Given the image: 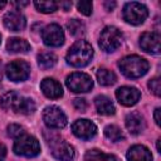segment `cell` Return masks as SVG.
<instances>
[{"mask_svg": "<svg viewBox=\"0 0 161 161\" xmlns=\"http://www.w3.org/2000/svg\"><path fill=\"white\" fill-rule=\"evenodd\" d=\"M153 118H155V122L156 125H160V107H157L155 109V113H153Z\"/></svg>", "mask_w": 161, "mask_h": 161, "instance_id": "32", "label": "cell"}, {"mask_svg": "<svg viewBox=\"0 0 161 161\" xmlns=\"http://www.w3.org/2000/svg\"><path fill=\"white\" fill-rule=\"evenodd\" d=\"M160 141H161V140L158 138V140H157V143H156V147H157V151H158V152H161V150H160Z\"/></svg>", "mask_w": 161, "mask_h": 161, "instance_id": "37", "label": "cell"}, {"mask_svg": "<svg viewBox=\"0 0 161 161\" xmlns=\"http://www.w3.org/2000/svg\"><path fill=\"white\" fill-rule=\"evenodd\" d=\"M47 143L50 148V152L54 158L59 161H72L74 158V148L70 143L64 141L63 138L52 135L50 138H47Z\"/></svg>", "mask_w": 161, "mask_h": 161, "instance_id": "4", "label": "cell"}, {"mask_svg": "<svg viewBox=\"0 0 161 161\" xmlns=\"http://www.w3.org/2000/svg\"><path fill=\"white\" fill-rule=\"evenodd\" d=\"M59 5H60V6H63V8H64V10H68V9L72 6V3H70V1H68V3H60Z\"/></svg>", "mask_w": 161, "mask_h": 161, "instance_id": "34", "label": "cell"}, {"mask_svg": "<svg viewBox=\"0 0 161 161\" xmlns=\"http://www.w3.org/2000/svg\"><path fill=\"white\" fill-rule=\"evenodd\" d=\"M1 79H3V63L0 60V82H1Z\"/></svg>", "mask_w": 161, "mask_h": 161, "instance_id": "36", "label": "cell"}, {"mask_svg": "<svg viewBox=\"0 0 161 161\" xmlns=\"http://www.w3.org/2000/svg\"><path fill=\"white\" fill-rule=\"evenodd\" d=\"M121 72L128 78H140L145 75L148 70V62L138 55H127L122 58L118 63Z\"/></svg>", "mask_w": 161, "mask_h": 161, "instance_id": "3", "label": "cell"}, {"mask_svg": "<svg viewBox=\"0 0 161 161\" xmlns=\"http://www.w3.org/2000/svg\"><path fill=\"white\" fill-rule=\"evenodd\" d=\"M104 6L107 8V10L111 11V10H113V8L116 6V3H108V1H107V3H104Z\"/></svg>", "mask_w": 161, "mask_h": 161, "instance_id": "33", "label": "cell"}, {"mask_svg": "<svg viewBox=\"0 0 161 161\" xmlns=\"http://www.w3.org/2000/svg\"><path fill=\"white\" fill-rule=\"evenodd\" d=\"M148 88H150V91L155 94V96H160V91H161V83H160V78H152V79H150V82H148Z\"/></svg>", "mask_w": 161, "mask_h": 161, "instance_id": "29", "label": "cell"}, {"mask_svg": "<svg viewBox=\"0 0 161 161\" xmlns=\"http://www.w3.org/2000/svg\"><path fill=\"white\" fill-rule=\"evenodd\" d=\"M42 39L48 47H60L64 43V31L58 24H49L42 31Z\"/></svg>", "mask_w": 161, "mask_h": 161, "instance_id": "11", "label": "cell"}, {"mask_svg": "<svg viewBox=\"0 0 161 161\" xmlns=\"http://www.w3.org/2000/svg\"><path fill=\"white\" fill-rule=\"evenodd\" d=\"M73 106H74L75 109H78V111H80V112H84L86 108H87V102H86V99H83V98H75V99L73 101Z\"/></svg>", "mask_w": 161, "mask_h": 161, "instance_id": "30", "label": "cell"}, {"mask_svg": "<svg viewBox=\"0 0 161 161\" xmlns=\"http://www.w3.org/2000/svg\"><path fill=\"white\" fill-rule=\"evenodd\" d=\"M14 5H16V6H19V8H21V6H26L28 5V1H18V3H14Z\"/></svg>", "mask_w": 161, "mask_h": 161, "instance_id": "35", "label": "cell"}, {"mask_svg": "<svg viewBox=\"0 0 161 161\" xmlns=\"http://www.w3.org/2000/svg\"><path fill=\"white\" fill-rule=\"evenodd\" d=\"M34 5H35L38 11L45 13V14L54 13L59 6V4L55 1H34Z\"/></svg>", "mask_w": 161, "mask_h": 161, "instance_id": "25", "label": "cell"}, {"mask_svg": "<svg viewBox=\"0 0 161 161\" xmlns=\"http://www.w3.org/2000/svg\"><path fill=\"white\" fill-rule=\"evenodd\" d=\"M125 123H126V127H127L128 132L132 133V135L141 133L145 130V126H146L145 118H143V116L140 112H131V113H128L126 116Z\"/></svg>", "mask_w": 161, "mask_h": 161, "instance_id": "17", "label": "cell"}, {"mask_svg": "<svg viewBox=\"0 0 161 161\" xmlns=\"http://www.w3.org/2000/svg\"><path fill=\"white\" fill-rule=\"evenodd\" d=\"M3 21H4L5 28L9 29L10 31H20L26 25L25 16L20 11H16V10L6 13L3 18Z\"/></svg>", "mask_w": 161, "mask_h": 161, "instance_id": "15", "label": "cell"}, {"mask_svg": "<svg viewBox=\"0 0 161 161\" xmlns=\"http://www.w3.org/2000/svg\"><path fill=\"white\" fill-rule=\"evenodd\" d=\"M5 156H6V147L3 143H0V161H4Z\"/></svg>", "mask_w": 161, "mask_h": 161, "instance_id": "31", "label": "cell"}, {"mask_svg": "<svg viewBox=\"0 0 161 161\" xmlns=\"http://www.w3.org/2000/svg\"><path fill=\"white\" fill-rule=\"evenodd\" d=\"M5 5H6V1H0V9H1V8H4Z\"/></svg>", "mask_w": 161, "mask_h": 161, "instance_id": "38", "label": "cell"}, {"mask_svg": "<svg viewBox=\"0 0 161 161\" xmlns=\"http://www.w3.org/2000/svg\"><path fill=\"white\" fill-rule=\"evenodd\" d=\"M122 16L126 23H128L131 25H140L147 19L148 10L143 4L131 1L123 6Z\"/></svg>", "mask_w": 161, "mask_h": 161, "instance_id": "6", "label": "cell"}, {"mask_svg": "<svg viewBox=\"0 0 161 161\" xmlns=\"http://www.w3.org/2000/svg\"><path fill=\"white\" fill-rule=\"evenodd\" d=\"M6 77L13 82H23L30 74V65L21 59L10 62L5 68Z\"/></svg>", "mask_w": 161, "mask_h": 161, "instance_id": "10", "label": "cell"}, {"mask_svg": "<svg viewBox=\"0 0 161 161\" xmlns=\"http://www.w3.org/2000/svg\"><path fill=\"white\" fill-rule=\"evenodd\" d=\"M97 80L101 86H112L116 82V74L107 68H101L97 70Z\"/></svg>", "mask_w": 161, "mask_h": 161, "instance_id": "22", "label": "cell"}, {"mask_svg": "<svg viewBox=\"0 0 161 161\" xmlns=\"http://www.w3.org/2000/svg\"><path fill=\"white\" fill-rule=\"evenodd\" d=\"M43 119L49 128L54 130H60L67 125V116L57 106H48L43 111Z\"/></svg>", "mask_w": 161, "mask_h": 161, "instance_id": "9", "label": "cell"}, {"mask_svg": "<svg viewBox=\"0 0 161 161\" xmlns=\"http://www.w3.org/2000/svg\"><path fill=\"white\" fill-rule=\"evenodd\" d=\"M77 9L83 15H87L88 16V15L92 14L93 4H92V1H79V3H77Z\"/></svg>", "mask_w": 161, "mask_h": 161, "instance_id": "28", "label": "cell"}, {"mask_svg": "<svg viewBox=\"0 0 161 161\" xmlns=\"http://www.w3.org/2000/svg\"><path fill=\"white\" fill-rule=\"evenodd\" d=\"M84 161H117L116 156L111 153H104L99 150H89L86 152Z\"/></svg>", "mask_w": 161, "mask_h": 161, "instance_id": "21", "label": "cell"}, {"mask_svg": "<svg viewBox=\"0 0 161 161\" xmlns=\"http://www.w3.org/2000/svg\"><path fill=\"white\" fill-rule=\"evenodd\" d=\"M13 150L19 156L34 157V156L39 155V152H40V145H39V141L34 136H30V135L24 133L23 136H20V137L16 138Z\"/></svg>", "mask_w": 161, "mask_h": 161, "instance_id": "5", "label": "cell"}, {"mask_svg": "<svg viewBox=\"0 0 161 161\" xmlns=\"http://www.w3.org/2000/svg\"><path fill=\"white\" fill-rule=\"evenodd\" d=\"M93 57V48L86 40H77L68 50L65 60L72 67H84L87 65Z\"/></svg>", "mask_w": 161, "mask_h": 161, "instance_id": "2", "label": "cell"}, {"mask_svg": "<svg viewBox=\"0 0 161 161\" xmlns=\"http://www.w3.org/2000/svg\"><path fill=\"white\" fill-rule=\"evenodd\" d=\"M94 104H96V108H97V112L99 114H103V116H111V114H114L116 112V108L112 103V101L107 97V96H97L94 98Z\"/></svg>", "mask_w": 161, "mask_h": 161, "instance_id": "19", "label": "cell"}, {"mask_svg": "<svg viewBox=\"0 0 161 161\" xmlns=\"http://www.w3.org/2000/svg\"><path fill=\"white\" fill-rule=\"evenodd\" d=\"M72 131L73 133L82 140H91L96 136L97 133V126L86 118L82 119H77L73 125H72Z\"/></svg>", "mask_w": 161, "mask_h": 161, "instance_id": "12", "label": "cell"}, {"mask_svg": "<svg viewBox=\"0 0 161 161\" xmlns=\"http://www.w3.org/2000/svg\"><path fill=\"white\" fill-rule=\"evenodd\" d=\"M0 106L6 111H13L23 114H31L35 111V103L33 99L25 98L14 91H10L1 96Z\"/></svg>", "mask_w": 161, "mask_h": 161, "instance_id": "1", "label": "cell"}, {"mask_svg": "<svg viewBox=\"0 0 161 161\" xmlns=\"http://www.w3.org/2000/svg\"><path fill=\"white\" fill-rule=\"evenodd\" d=\"M25 133V131H24V128L20 126V125H15V123H13V125H9L8 126V136H10V137H13V138H18V137H20V136H23Z\"/></svg>", "mask_w": 161, "mask_h": 161, "instance_id": "27", "label": "cell"}, {"mask_svg": "<svg viewBox=\"0 0 161 161\" xmlns=\"http://www.w3.org/2000/svg\"><path fill=\"white\" fill-rule=\"evenodd\" d=\"M104 135L108 140L113 141V142H118L121 140H123V132L121 131V128L116 125H108L104 128Z\"/></svg>", "mask_w": 161, "mask_h": 161, "instance_id": "24", "label": "cell"}, {"mask_svg": "<svg viewBox=\"0 0 161 161\" xmlns=\"http://www.w3.org/2000/svg\"><path fill=\"white\" fill-rule=\"evenodd\" d=\"M40 89L45 97L52 98V99H57L63 96V88H62L60 83L53 78L43 79L40 83Z\"/></svg>", "mask_w": 161, "mask_h": 161, "instance_id": "16", "label": "cell"}, {"mask_svg": "<svg viewBox=\"0 0 161 161\" xmlns=\"http://www.w3.org/2000/svg\"><path fill=\"white\" fill-rule=\"evenodd\" d=\"M123 35L121 30H118L116 26H106L99 35V47L104 52L112 53L121 45Z\"/></svg>", "mask_w": 161, "mask_h": 161, "instance_id": "7", "label": "cell"}, {"mask_svg": "<svg viewBox=\"0 0 161 161\" xmlns=\"http://www.w3.org/2000/svg\"><path fill=\"white\" fill-rule=\"evenodd\" d=\"M0 39H1V38H0Z\"/></svg>", "mask_w": 161, "mask_h": 161, "instance_id": "39", "label": "cell"}, {"mask_svg": "<svg viewBox=\"0 0 161 161\" xmlns=\"http://www.w3.org/2000/svg\"><path fill=\"white\" fill-rule=\"evenodd\" d=\"M161 36L157 31H146L140 36V47L151 54H158L161 45Z\"/></svg>", "mask_w": 161, "mask_h": 161, "instance_id": "13", "label": "cell"}, {"mask_svg": "<svg viewBox=\"0 0 161 161\" xmlns=\"http://www.w3.org/2000/svg\"><path fill=\"white\" fill-rule=\"evenodd\" d=\"M67 28H68L69 33L72 35H74V36H78V35H80V34L84 33V24L80 20H78V19L69 20L67 23Z\"/></svg>", "mask_w": 161, "mask_h": 161, "instance_id": "26", "label": "cell"}, {"mask_svg": "<svg viewBox=\"0 0 161 161\" xmlns=\"http://www.w3.org/2000/svg\"><path fill=\"white\" fill-rule=\"evenodd\" d=\"M6 49L10 53H26L30 50V44L20 38H10L6 43Z\"/></svg>", "mask_w": 161, "mask_h": 161, "instance_id": "20", "label": "cell"}, {"mask_svg": "<svg viewBox=\"0 0 161 161\" xmlns=\"http://www.w3.org/2000/svg\"><path fill=\"white\" fill-rule=\"evenodd\" d=\"M140 97H141V93L135 87L123 86V87H119L116 91V98H117V101L121 104L126 106V107H130V106L136 104L138 102Z\"/></svg>", "mask_w": 161, "mask_h": 161, "instance_id": "14", "label": "cell"}, {"mask_svg": "<svg viewBox=\"0 0 161 161\" xmlns=\"http://www.w3.org/2000/svg\"><path fill=\"white\" fill-rule=\"evenodd\" d=\"M65 84L74 93H86L92 89L93 80H92L91 75H88L87 73L74 72L67 77Z\"/></svg>", "mask_w": 161, "mask_h": 161, "instance_id": "8", "label": "cell"}, {"mask_svg": "<svg viewBox=\"0 0 161 161\" xmlns=\"http://www.w3.org/2000/svg\"><path fill=\"white\" fill-rule=\"evenodd\" d=\"M57 63V57L55 54L50 52H43L38 55V64L42 69H49L53 68Z\"/></svg>", "mask_w": 161, "mask_h": 161, "instance_id": "23", "label": "cell"}, {"mask_svg": "<svg viewBox=\"0 0 161 161\" xmlns=\"http://www.w3.org/2000/svg\"><path fill=\"white\" fill-rule=\"evenodd\" d=\"M128 161H152L151 151L143 145H135L127 151Z\"/></svg>", "mask_w": 161, "mask_h": 161, "instance_id": "18", "label": "cell"}]
</instances>
